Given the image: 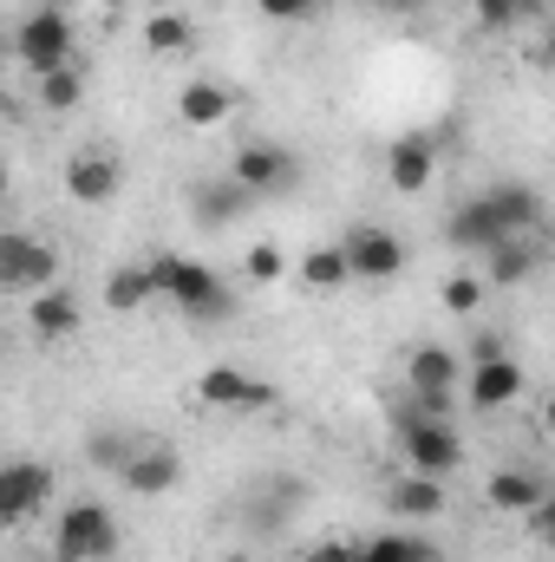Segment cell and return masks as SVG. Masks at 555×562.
<instances>
[{
    "label": "cell",
    "instance_id": "cell-13",
    "mask_svg": "<svg viewBox=\"0 0 555 562\" xmlns=\"http://www.w3.org/2000/svg\"><path fill=\"white\" fill-rule=\"evenodd\" d=\"M229 177H242L256 196H281V190H294L301 164H294L281 144H242V150H236V164H229Z\"/></svg>",
    "mask_w": 555,
    "mask_h": 562
},
{
    "label": "cell",
    "instance_id": "cell-35",
    "mask_svg": "<svg viewBox=\"0 0 555 562\" xmlns=\"http://www.w3.org/2000/svg\"><path fill=\"white\" fill-rule=\"evenodd\" d=\"M543 431H550V438H555V393H550V400H543Z\"/></svg>",
    "mask_w": 555,
    "mask_h": 562
},
{
    "label": "cell",
    "instance_id": "cell-39",
    "mask_svg": "<svg viewBox=\"0 0 555 562\" xmlns=\"http://www.w3.org/2000/svg\"><path fill=\"white\" fill-rule=\"evenodd\" d=\"M39 7H53V0H39Z\"/></svg>",
    "mask_w": 555,
    "mask_h": 562
},
{
    "label": "cell",
    "instance_id": "cell-38",
    "mask_svg": "<svg viewBox=\"0 0 555 562\" xmlns=\"http://www.w3.org/2000/svg\"><path fill=\"white\" fill-rule=\"evenodd\" d=\"M360 7H386V0H360Z\"/></svg>",
    "mask_w": 555,
    "mask_h": 562
},
{
    "label": "cell",
    "instance_id": "cell-27",
    "mask_svg": "<svg viewBox=\"0 0 555 562\" xmlns=\"http://www.w3.org/2000/svg\"><path fill=\"white\" fill-rule=\"evenodd\" d=\"M79 99H86V79H79V66L39 72V105H46V112H72Z\"/></svg>",
    "mask_w": 555,
    "mask_h": 562
},
{
    "label": "cell",
    "instance_id": "cell-36",
    "mask_svg": "<svg viewBox=\"0 0 555 562\" xmlns=\"http://www.w3.org/2000/svg\"><path fill=\"white\" fill-rule=\"evenodd\" d=\"M386 7H424V0H386Z\"/></svg>",
    "mask_w": 555,
    "mask_h": 562
},
{
    "label": "cell",
    "instance_id": "cell-1",
    "mask_svg": "<svg viewBox=\"0 0 555 562\" xmlns=\"http://www.w3.org/2000/svg\"><path fill=\"white\" fill-rule=\"evenodd\" d=\"M536 223H543V196H536L530 183H490L484 196H471V203L451 210L444 243L490 256V249L510 243V236H536Z\"/></svg>",
    "mask_w": 555,
    "mask_h": 562
},
{
    "label": "cell",
    "instance_id": "cell-3",
    "mask_svg": "<svg viewBox=\"0 0 555 562\" xmlns=\"http://www.w3.org/2000/svg\"><path fill=\"white\" fill-rule=\"evenodd\" d=\"M118 550V517L99 497H72L53 517V562H112Z\"/></svg>",
    "mask_w": 555,
    "mask_h": 562
},
{
    "label": "cell",
    "instance_id": "cell-12",
    "mask_svg": "<svg viewBox=\"0 0 555 562\" xmlns=\"http://www.w3.org/2000/svg\"><path fill=\"white\" fill-rule=\"evenodd\" d=\"M249 210H256V190H249L242 177H209V183L190 190V216H196L203 229H229V223H242Z\"/></svg>",
    "mask_w": 555,
    "mask_h": 562
},
{
    "label": "cell",
    "instance_id": "cell-19",
    "mask_svg": "<svg viewBox=\"0 0 555 562\" xmlns=\"http://www.w3.org/2000/svg\"><path fill=\"white\" fill-rule=\"evenodd\" d=\"M386 504H393V517H406V524H431V517L444 510V477H418V471H406V477L386 491Z\"/></svg>",
    "mask_w": 555,
    "mask_h": 562
},
{
    "label": "cell",
    "instance_id": "cell-24",
    "mask_svg": "<svg viewBox=\"0 0 555 562\" xmlns=\"http://www.w3.org/2000/svg\"><path fill=\"white\" fill-rule=\"evenodd\" d=\"M353 562H438V550L412 530H386V537H366Z\"/></svg>",
    "mask_w": 555,
    "mask_h": 562
},
{
    "label": "cell",
    "instance_id": "cell-34",
    "mask_svg": "<svg viewBox=\"0 0 555 562\" xmlns=\"http://www.w3.org/2000/svg\"><path fill=\"white\" fill-rule=\"evenodd\" d=\"M523 13L530 20H555V0H523Z\"/></svg>",
    "mask_w": 555,
    "mask_h": 562
},
{
    "label": "cell",
    "instance_id": "cell-31",
    "mask_svg": "<svg viewBox=\"0 0 555 562\" xmlns=\"http://www.w3.org/2000/svg\"><path fill=\"white\" fill-rule=\"evenodd\" d=\"M256 13H262V20H281V26H294V20L320 13V0H256Z\"/></svg>",
    "mask_w": 555,
    "mask_h": 562
},
{
    "label": "cell",
    "instance_id": "cell-37",
    "mask_svg": "<svg viewBox=\"0 0 555 562\" xmlns=\"http://www.w3.org/2000/svg\"><path fill=\"white\" fill-rule=\"evenodd\" d=\"M223 562H249V557H242V550H229V557H223Z\"/></svg>",
    "mask_w": 555,
    "mask_h": 562
},
{
    "label": "cell",
    "instance_id": "cell-17",
    "mask_svg": "<svg viewBox=\"0 0 555 562\" xmlns=\"http://www.w3.org/2000/svg\"><path fill=\"white\" fill-rule=\"evenodd\" d=\"M177 477H183V458H177L170 445H157V438H150L138 458L125 464V477H118V484H125L132 497H163V491H177Z\"/></svg>",
    "mask_w": 555,
    "mask_h": 562
},
{
    "label": "cell",
    "instance_id": "cell-7",
    "mask_svg": "<svg viewBox=\"0 0 555 562\" xmlns=\"http://www.w3.org/2000/svg\"><path fill=\"white\" fill-rule=\"evenodd\" d=\"M399 451H406V464L418 477H451L464 464V445H457L451 419H431V413H412L399 425Z\"/></svg>",
    "mask_w": 555,
    "mask_h": 562
},
{
    "label": "cell",
    "instance_id": "cell-32",
    "mask_svg": "<svg viewBox=\"0 0 555 562\" xmlns=\"http://www.w3.org/2000/svg\"><path fill=\"white\" fill-rule=\"evenodd\" d=\"M353 557H360V543H353V537H327V543L301 550V562H353Z\"/></svg>",
    "mask_w": 555,
    "mask_h": 562
},
{
    "label": "cell",
    "instance_id": "cell-8",
    "mask_svg": "<svg viewBox=\"0 0 555 562\" xmlns=\"http://www.w3.org/2000/svg\"><path fill=\"white\" fill-rule=\"evenodd\" d=\"M347 262H353V281H399L406 276V243L386 229V223H353L340 236Z\"/></svg>",
    "mask_w": 555,
    "mask_h": 562
},
{
    "label": "cell",
    "instance_id": "cell-26",
    "mask_svg": "<svg viewBox=\"0 0 555 562\" xmlns=\"http://www.w3.org/2000/svg\"><path fill=\"white\" fill-rule=\"evenodd\" d=\"M190 40H196L190 13H150V20H144V46H150L157 59H170V53H190Z\"/></svg>",
    "mask_w": 555,
    "mask_h": 562
},
{
    "label": "cell",
    "instance_id": "cell-28",
    "mask_svg": "<svg viewBox=\"0 0 555 562\" xmlns=\"http://www.w3.org/2000/svg\"><path fill=\"white\" fill-rule=\"evenodd\" d=\"M471 20H477V33L503 40V33H517L530 13H523V0H471Z\"/></svg>",
    "mask_w": 555,
    "mask_h": 562
},
{
    "label": "cell",
    "instance_id": "cell-18",
    "mask_svg": "<svg viewBox=\"0 0 555 562\" xmlns=\"http://www.w3.org/2000/svg\"><path fill=\"white\" fill-rule=\"evenodd\" d=\"M484 497H490V510H503V517H530V510H543V477L503 464V471H490Z\"/></svg>",
    "mask_w": 555,
    "mask_h": 562
},
{
    "label": "cell",
    "instance_id": "cell-25",
    "mask_svg": "<svg viewBox=\"0 0 555 562\" xmlns=\"http://www.w3.org/2000/svg\"><path fill=\"white\" fill-rule=\"evenodd\" d=\"M144 445H150V438H138V431H92V438H86V458H92L99 471H112V477H125V464L138 458Z\"/></svg>",
    "mask_w": 555,
    "mask_h": 562
},
{
    "label": "cell",
    "instance_id": "cell-14",
    "mask_svg": "<svg viewBox=\"0 0 555 562\" xmlns=\"http://www.w3.org/2000/svg\"><path fill=\"white\" fill-rule=\"evenodd\" d=\"M431 170H438V138L431 132H406V138L386 144V183L399 196H418L431 183Z\"/></svg>",
    "mask_w": 555,
    "mask_h": 562
},
{
    "label": "cell",
    "instance_id": "cell-15",
    "mask_svg": "<svg viewBox=\"0 0 555 562\" xmlns=\"http://www.w3.org/2000/svg\"><path fill=\"white\" fill-rule=\"evenodd\" d=\"M118 183H125V170H118L112 150H79V157H66V196H72V203H112Z\"/></svg>",
    "mask_w": 555,
    "mask_h": 562
},
{
    "label": "cell",
    "instance_id": "cell-9",
    "mask_svg": "<svg viewBox=\"0 0 555 562\" xmlns=\"http://www.w3.org/2000/svg\"><path fill=\"white\" fill-rule=\"evenodd\" d=\"M196 400L209 413H262V406H275V386L256 380V373H242V367H203Z\"/></svg>",
    "mask_w": 555,
    "mask_h": 562
},
{
    "label": "cell",
    "instance_id": "cell-20",
    "mask_svg": "<svg viewBox=\"0 0 555 562\" xmlns=\"http://www.w3.org/2000/svg\"><path fill=\"white\" fill-rule=\"evenodd\" d=\"M26 321H33L39 340H72V334H79V301H72L66 288H46V294L26 301Z\"/></svg>",
    "mask_w": 555,
    "mask_h": 562
},
{
    "label": "cell",
    "instance_id": "cell-4",
    "mask_svg": "<svg viewBox=\"0 0 555 562\" xmlns=\"http://www.w3.org/2000/svg\"><path fill=\"white\" fill-rule=\"evenodd\" d=\"M406 386H412V413H431V419H451V393L464 386V360L438 340L412 347L406 360Z\"/></svg>",
    "mask_w": 555,
    "mask_h": 562
},
{
    "label": "cell",
    "instance_id": "cell-2",
    "mask_svg": "<svg viewBox=\"0 0 555 562\" xmlns=\"http://www.w3.org/2000/svg\"><path fill=\"white\" fill-rule=\"evenodd\" d=\"M150 276H157V294H170L190 321H229L236 314V294L190 256H150Z\"/></svg>",
    "mask_w": 555,
    "mask_h": 562
},
{
    "label": "cell",
    "instance_id": "cell-5",
    "mask_svg": "<svg viewBox=\"0 0 555 562\" xmlns=\"http://www.w3.org/2000/svg\"><path fill=\"white\" fill-rule=\"evenodd\" d=\"M72 20L59 13V7H33L20 26H13V59L26 66V72H59V66H72Z\"/></svg>",
    "mask_w": 555,
    "mask_h": 562
},
{
    "label": "cell",
    "instance_id": "cell-22",
    "mask_svg": "<svg viewBox=\"0 0 555 562\" xmlns=\"http://www.w3.org/2000/svg\"><path fill=\"white\" fill-rule=\"evenodd\" d=\"M144 301H157V276H150V262H125V269L105 276V307H112V314H138Z\"/></svg>",
    "mask_w": 555,
    "mask_h": 562
},
{
    "label": "cell",
    "instance_id": "cell-16",
    "mask_svg": "<svg viewBox=\"0 0 555 562\" xmlns=\"http://www.w3.org/2000/svg\"><path fill=\"white\" fill-rule=\"evenodd\" d=\"M229 112H236V99H229V86L209 79V72L177 92V119H183L190 132H216V125H229Z\"/></svg>",
    "mask_w": 555,
    "mask_h": 562
},
{
    "label": "cell",
    "instance_id": "cell-29",
    "mask_svg": "<svg viewBox=\"0 0 555 562\" xmlns=\"http://www.w3.org/2000/svg\"><path fill=\"white\" fill-rule=\"evenodd\" d=\"M484 294H490V276H471V269L444 276V288H438V301H444L451 314H477V307H484Z\"/></svg>",
    "mask_w": 555,
    "mask_h": 562
},
{
    "label": "cell",
    "instance_id": "cell-33",
    "mask_svg": "<svg viewBox=\"0 0 555 562\" xmlns=\"http://www.w3.org/2000/svg\"><path fill=\"white\" fill-rule=\"evenodd\" d=\"M503 353V334H471V360H497Z\"/></svg>",
    "mask_w": 555,
    "mask_h": 562
},
{
    "label": "cell",
    "instance_id": "cell-21",
    "mask_svg": "<svg viewBox=\"0 0 555 562\" xmlns=\"http://www.w3.org/2000/svg\"><path fill=\"white\" fill-rule=\"evenodd\" d=\"M490 269V288H523V281L536 276V262H543V249H536V236H510V243H497L490 256H484Z\"/></svg>",
    "mask_w": 555,
    "mask_h": 562
},
{
    "label": "cell",
    "instance_id": "cell-23",
    "mask_svg": "<svg viewBox=\"0 0 555 562\" xmlns=\"http://www.w3.org/2000/svg\"><path fill=\"white\" fill-rule=\"evenodd\" d=\"M301 281H307L314 294H340V288L353 281L347 249H340V243H320V249H307V256H301Z\"/></svg>",
    "mask_w": 555,
    "mask_h": 562
},
{
    "label": "cell",
    "instance_id": "cell-10",
    "mask_svg": "<svg viewBox=\"0 0 555 562\" xmlns=\"http://www.w3.org/2000/svg\"><path fill=\"white\" fill-rule=\"evenodd\" d=\"M53 497V464H39V458H7L0 464V517L20 530L39 504Z\"/></svg>",
    "mask_w": 555,
    "mask_h": 562
},
{
    "label": "cell",
    "instance_id": "cell-11",
    "mask_svg": "<svg viewBox=\"0 0 555 562\" xmlns=\"http://www.w3.org/2000/svg\"><path fill=\"white\" fill-rule=\"evenodd\" d=\"M523 360H510V353H497V360H471V373H464V393H471V406L477 413H503V406H517L523 400Z\"/></svg>",
    "mask_w": 555,
    "mask_h": 562
},
{
    "label": "cell",
    "instance_id": "cell-30",
    "mask_svg": "<svg viewBox=\"0 0 555 562\" xmlns=\"http://www.w3.org/2000/svg\"><path fill=\"white\" fill-rule=\"evenodd\" d=\"M242 276H249V281H281V276H287V256H281L275 243H256V249L242 256Z\"/></svg>",
    "mask_w": 555,
    "mask_h": 562
},
{
    "label": "cell",
    "instance_id": "cell-6",
    "mask_svg": "<svg viewBox=\"0 0 555 562\" xmlns=\"http://www.w3.org/2000/svg\"><path fill=\"white\" fill-rule=\"evenodd\" d=\"M0 288L7 294H46V288H59V249L53 243H39V236H26V229H7L0 236Z\"/></svg>",
    "mask_w": 555,
    "mask_h": 562
}]
</instances>
